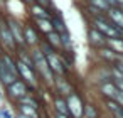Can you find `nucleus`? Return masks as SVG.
I'll return each instance as SVG.
<instances>
[{"mask_svg":"<svg viewBox=\"0 0 123 118\" xmlns=\"http://www.w3.org/2000/svg\"><path fill=\"white\" fill-rule=\"evenodd\" d=\"M15 66H17V78L22 79V81L31 88L32 93H37L41 81H39V76H37L36 69L31 68V66H27V64H24V62L19 61V59H15Z\"/></svg>","mask_w":123,"mask_h":118,"instance_id":"f257e3e1","label":"nucleus"},{"mask_svg":"<svg viewBox=\"0 0 123 118\" xmlns=\"http://www.w3.org/2000/svg\"><path fill=\"white\" fill-rule=\"evenodd\" d=\"M93 27L96 31H99L106 39H111V37H123V32L120 29H116L108 17L103 14V15H96L94 20H93Z\"/></svg>","mask_w":123,"mask_h":118,"instance_id":"f03ea898","label":"nucleus"},{"mask_svg":"<svg viewBox=\"0 0 123 118\" xmlns=\"http://www.w3.org/2000/svg\"><path fill=\"white\" fill-rule=\"evenodd\" d=\"M44 57H46L47 66L52 71L54 78H69V71L66 69V66L62 62V57H61V54L57 51H54V52H51V54H47Z\"/></svg>","mask_w":123,"mask_h":118,"instance_id":"7ed1b4c3","label":"nucleus"},{"mask_svg":"<svg viewBox=\"0 0 123 118\" xmlns=\"http://www.w3.org/2000/svg\"><path fill=\"white\" fill-rule=\"evenodd\" d=\"M66 103H68V110H69V116L71 118H83V111H84V99L78 91H73L66 96Z\"/></svg>","mask_w":123,"mask_h":118,"instance_id":"20e7f679","label":"nucleus"},{"mask_svg":"<svg viewBox=\"0 0 123 118\" xmlns=\"http://www.w3.org/2000/svg\"><path fill=\"white\" fill-rule=\"evenodd\" d=\"M32 91H31V88L22 81V79H15L12 84H9L7 88H5V94L14 101V103H17L20 98H24V96H27V94H31Z\"/></svg>","mask_w":123,"mask_h":118,"instance_id":"39448f33","label":"nucleus"},{"mask_svg":"<svg viewBox=\"0 0 123 118\" xmlns=\"http://www.w3.org/2000/svg\"><path fill=\"white\" fill-rule=\"evenodd\" d=\"M0 46L4 47V51H7V52L15 56L17 46L14 42V37H12V34L9 31V25H7V22L4 19H0Z\"/></svg>","mask_w":123,"mask_h":118,"instance_id":"423d86ee","label":"nucleus"},{"mask_svg":"<svg viewBox=\"0 0 123 118\" xmlns=\"http://www.w3.org/2000/svg\"><path fill=\"white\" fill-rule=\"evenodd\" d=\"M5 22H7V25H9V31H10L12 37H14V42H15L17 49H24V47H25V42H24L22 25L19 24V20H15V19H9V20H5Z\"/></svg>","mask_w":123,"mask_h":118,"instance_id":"0eeeda50","label":"nucleus"},{"mask_svg":"<svg viewBox=\"0 0 123 118\" xmlns=\"http://www.w3.org/2000/svg\"><path fill=\"white\" fill-rule=\"evenodd\" d=\"M22 34H24V42H25V47L27 49H34L39 46L41 39L37 36V31L32 27V25H25L22 27Z\"/></svg>","mask_w":123,"mask_h":118,"instance_id":"6e6552de","label":"nucleus"},{"mask_svg":"<svg viewBox=\"0 0 123 118\" xmlns=\"http://www.w3.org/2000/svg\"><path fill=\"white\" fill-rule=\"evenodd\" d=\"M52 88L56 89V94L64 96V98H66L69 93H73V91H74V89H73V86H71V81H69L68 78H56V79H54Z\"/></svg>","mask_w":123,"mask_h":118,"instance_id":"1a4fd4ad","label":"nucleus"},{"mask_svg":"<svg viewBox=\"0 0 123 118\" xmlns=\"http://www.w3.org/2000/svg\"><path fill=\"white\" fill-rule=\"evenodd\" d=\"M88 42H89V46H91L93 49H99V47L106 46V37H105L99 31H96L94 27H91V29L88 31Z\"/></svg>","mask_w":123,"mask_h":118,"instance_id":"9d476101","label":"nucleus"},{"mask_svg":"<svg viewBox=\"0 0 123 118\" xmlns=\"http://www.w3.org/2000/svg\"><path fill=\"white\" fill-rule=\"evenodd\" d=\"M98 51V56H99V59L105 62V66H115V64H118V54H115L110 47H106V46H103V47H99V49H96Z\"/></svg>","mask_w":123,"mask_h":118,"instance_id":"9b49d317","label":"nucleus"},{"mask_svg":"<svg viewBox=\"0 0 123 118\" xmlns=\"http://www.w3.org/2000/svg\"><path fill=\"white\" fill-rule=\"evenodd\" d=\"M106 17L116 29H120L123 32V10L120 7H110L106 12Z\"/></svg>","mask_w":123,"mask_h":118,"instance_id":"f8f14e48","label":"nucleus"},{"mask_svg":"<svg viewBox=\"0 0 123 118\" xmlns=\"http://www.w3.org/2000/svg\"><path fill=\"white\" fill-rule=\"evenodd\" d=\"M15 79H17V76H15V74H12V73L5 68V64L2 62V59H0V86L7 88V86H9V84H12Z\"/></svg>","mask_w":123,"mask_h":118,"instance_id":"ddd939ff","label":"nucleus"},{"mask_svg":"<svg viewBox=\"0 0 123 118\" xmlns=\"http://www.w3.org/2000/svg\"><path fill=\"white\" fill-rule=\"evenodd\" d=\"M52 108H54V113L69 116V110H68V103H66V98L64 96L54 94V98H52Z\"/></svg>","mask_w":123,"mask_h":118,"instance_id":"4468645a","label":"nucleus"},{"mask_svg":"<svg viewBox=\"0 0 123 118\" xmlns=\"http://www.w3.org/2000/svg\"><path fill=\"white\" fill-rule=\"evenodd\" d=\"M15 105H17V113H20L27 118H42L41 110H36V108H32L29 105H22V103H15Z\"/></svg>","mask_w":123,"mask_h":118,"instance_id":"2eb2a0df","label":"nucleus"},{"mask_svg":"<svg viewBox=\"0 0 123 118\" xmlns=\"http://www.w3.org/2000/svg\"><path fill=\"white\" fill-rule=\"evenodd\" d=\"M51 25H52V31L57 32V34H64V32H68L66 22H64V19H62V15H61L59 12L54 14V15L51 17Z\"/></svg>","mask_w":123,"mask_h":118,"instance_id":"dca6fc26","label":"nucleus"},{"mask_svg":"<svg viewBox=\"0 0 123 118\" xmlns=\"http://www.w3.org/2000/svg\"><path fill=\"white\" fill-rule=\"evenodd\" d=\"M98 88H99V93H101V96L105 99H113L115 94H116V88H115V84L111 81L101 83V84H98Z\"/></svg>","mask_w":123,"mask_h":118,"instance_id":"f3484780","label":"nucleus"},{"mask_svg":"<svg viewBox=\"0 0 123 118\" xmlns=\"http://www.w3.org/2000/svg\"><path fill=\"white\" fill-rule=\"evenodd\" d=\"M106 47H110L115 54L123 56V37H111V39H106Z\"/></svg>","mask_w":123,"mask_h":118,"instance_id":"a211bd4d","label":"nucleus"},{"mask_svg":"<svg viewBox=\"0 0 123 118\" xmlns=\"http://www.w3.org/2000/svg\"><path fill=\"white\" fill-rule=\"evenodd\" d=\"M31 12H32V17L34 19H51L52 15L49 14V10L39 4H32L31 5Z\"/></svg>","mask_w":123,"mask_h":118,"instance_id":"6ab92c4d","label":"nucleus"},{"mask_svg":"<svg viewBox=\"0 0 123 118\" xmlns=\"http://www.w3.org/2000/svg\"><path fill=\"white\" fill-rule=\"evenodd\" d=\"M83 118H101V116H99V110H98V106L93 105V103H84Z\"/></svg>","mask_w":123,"mask_h":118,"instance_id":"aec40b11","label":"nucleus"},{"mask_svg":"<svg viewBox=\"0 0 123 118\" xmlns=\"http://www.w3.org/2000/svg\"><path fill=\"white\" fill-rule=\"evenodd\" d=\"M47 44H51L56 51H61V39H59V34L57 32H49V34H46V39H44Z\"/></svg>","mask_w":123,"mask_h":118,"instance_id":"412c9836","label":"nucleus"},{"mask_svg":"<svg viewBox=\"0 0 123 118\" xmlns=\"http://www.w3.org/2000/svg\"><path fill=\"white\" fill-rule=\"evenodd\" d=\"M34 24H37L39 31H42V32H44V36H46V34H49V32H52L51 19H34Z\"/></svg>","mask_w":123,"mask_h":118,"instance_id":"4be33fe9","label":"nucleus"},{"mask_svg":"<svg viewBox=\"0 0 123 118\" xmlns=\"http://www.w3.org/2000/svg\"><path fill=\"white\" fill-rule=\"evenodd\" d=\"M89 5H91V7H94L96 10H99L101 14H106V12H108V9H110V5L105 2V0H89Z\"/></svg>","mask_w":123,"mask_h":118,"instance_id":"5701e85b","label":"nucleus"},{"mask_svg":"<svg viewBox=\"0 0 123 118\" xmlns=\"http://www.w3.org/2000/svg\"><path fill=\"white\" fill-rule=\"evenodd\" d=\"M105 108L108 113H111V118L116 115V111L120 110V105L115 101V99H105Z\"/></svg>","mask_w":123,"mask_h":118,"instance_id":"b1692460","label":"nucleus"},{"mask_svg":"<svg viewBox=\"0 0 123 118\" xmlns=\"http://www.w3.org/2000/svg\"><path fill=\"white\" fill-rule=\"evenodd\" d=\"M0 118H14V113L7 106H2L0 108Z\"/></svg>","mask_w":123,"mask_h":118,"instance_id":"393cba45","label":"nucleus"},{"mask_svg":"<svg viewBox=\"0 0 123 118\" xmlns=\"http://www.w3.org/2000/svg\"><path fill=\"white\" fill-rule=\"evenodd\" d=\"M111 83L115 84V88H116L118 91H123V78H113Z\"/></svg>","mask_w":123,"mask_h":118,"instance_id":"a878e982","label":"nucleus"},{"mask_svg":"<svg viewBox=\"0 0 123 118\" xmlns=\"http://www.w3.org/2000/svg\"><path fill=\"white\" fill-rule=\"evenodd\" d=\"M113 99H115L120 106H123V91H118V89H116V94H115Z\"/></svg>","mask_w":123,"mask_h":118,"instance_id":"bb28decb","label":"nucleus"},{"mask_svg":"<svg viewBox=\"0 0 123 118\" xmlns=\"http://www.w3.org/2000/svg\"><path fill=\"white\" fill-rule=\"evenodd\" d=\"M34 2L39 4V5H42V7H46V9L51 7V0H34Z\"/></svg>","mask_w":123,"mask_h":118,"instance_id":"cd10ccee","label":"nucleus"},{"mask_svg":"<svg viewBox=\"0 0 123 118\" xmlns=\"http://www.w3.org/2000/svg\"><path fill=\"white\" fill-rule=\"evenodd\" d=\"M115 66H121V68H123V56L118 57V64H115Z\"/></svg>","mask_w":123,"mask_h":118,"instance_id":"c85d7f7f","label":"nucleus"},{"mask_svg":"<svg viewBox=\"0 0 123 118\" xmlns=\"http://www.w3.org/2000/svg\"><path fill=\"white\" fill-rule=\"evenodd\" d=\"M54 118H71V116H66V115H59V113H54Z\"/></svg>","mask_w":123,"mask_h":118,"instance_id":"c756f323","label":"nucleus"},{"mask_svg":"<svg viewBox=\"0 0 123 118\" xmlns=\"http://www.w3.org/2000/svg\"><path fill=\"white\" fill-rule=\"evenodd\" d=\"M115 4H116V7L120 5V9H123V0H115Z\"/></svg>","mask_w":123,"mask_h":118,"instance_id":"7c9ffc66","label":"nucleus"},{"mask_svg":"<svg viewBox=\"0 0 123 118\" xmlns=\"http://www.w3.org/2000/svg\"><path fill=\"white\" fill-rule=\"evenodd\" d=\"M14 118H27V116H24V115H20V113H17V115H14Z\"/></svg>","mask_w":123,"mask_h":118,"instance_id":"2f4dec72","label":"nucleus"},{"mask_svg":"<svg viewBox=\"0 0 123 118\" xmlns=\"http://www.w3.org/2000/svg\"><path fill=\"white\" fill-rule=\"evenodd\" d=\"M116 68H118V71H120V74H121V78H123V68H121V66H116Z\"/></svg>","mask_w":123,"mask_h":118,"instance_id":"473e14b6","label":"nucleus"},{"mask_svg":"<svg viewBox=\"0 0 123 118\" xmlns=\"http://www.w3.org/2000/svg\"><path fill=\"white\" fill-rule=\"evenodd\" d=\"M25 2H29V4H31V2H34V0H25Z\"/></svg>","mask_w":123,"mask_h":118,"instance_id":"72a5a7b5","label":"nucleus"},{"mask_svg":"<svg viewBox=\"0 0 123 118\" xmlns=\"http://www.w3.org/2000/svg\"><path fill=\"white\" fill-rule=\"evenodd\" d=\"M121 10H123V9H121Z\"/></svg>","mask_w":123,"mask_h":118,"instance_id":"f704fd0d","label":"nucleus"}]
</instances>
